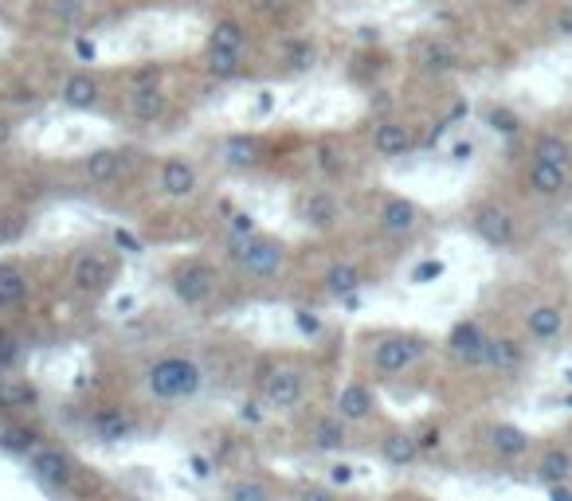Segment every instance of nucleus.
<instances>
[{
	"instance_id": "obj_1",
	"label": "nucleus",
	"mask_w": 572,
	"mask_h": 501,
	"mask_svg": "<svg viewBox=\"0 0 572 501\" xmlns=\"http://www.w3.org/2000/svg\"><path fill=\"white\" fill-rule=\"evenodd\" d=\"M142 392L149 404H161V408L192 404L204 392V365L192 353L165 349V353H157V357L145 361Z\"/></svg>"
},
{
	"instance_id": "obj_2",
	"label": "nucleus",
	"mask_w": 572,
	"mask_h": 501,
	"mask_svg": "<svg viewBox=\"0 0 572 501\" xmlns=\"http://www.w3.org/2000/svg\"><path fill=\"white\" fill-rule=\"evenodd\" d=\"M224 259L243 282H279L290 267V247L283 239L267 235V231H251V235H228L224 243Z\"/></svg>"
},
{
	"instance_id": "obj_3",
	"label": "nucleus",
	"mask_w": 572,
	"mask_h": 501,
	"mask_svg": "<svg viewBox=\"0 0 572 501\" xmlns=\"http://www.w3.org/2000/svg\"><path fill=\"white\" fill-rule=\"evenodd\" d=\"M431 353V341L412 329H384L365 337V368L373 380H400Z\"/></svg>"
},
{
	"instance_id": "obj_4",
	"label": "nucleus",
	"mask_w": 572,
	"mask_h": 501,
	"mask_svg": "<svg viewBox=\"0 0 572 501\" xmlns=\"http://www.w3.org/2000/svg\"><path fill=\"white\" fill-rule=\"evenodd\" d=\"M224 286H228L224 267L212 263V259L192 255V259H177V263L169 267V290H173V298H177L185 310H208V306L220 298Z\"/></svg>"
},
{
	"instance_id": "obj_5",
	"label": "nucleus",
	"mask_w": 572,
	"mask_h": 501,
	"mask_svg": "<svg viewBox=\"0 0 572 501\" xmlns=\"http://www.w3.org/2000/svg\"><path fill=\"white\" fill-rule=\"evenodd\" d=\"M255 392L271 411H294L302 408V400L310 392V372H306V365H298L290 357L263 361L259 372H255Z\"/></svg>"
},
{
	"instance_id": "obj_6",
	"label": "nucleus",
	"mask_w": 572,
	"mask_h": 501,
	"mask_svg": "<svg viewBox=\"0 0 572 501\" xmlns=\"http://www.w3.org/2000/svg\"><path fill=\"white\" fill-rule=\"evenodd\" d=\"M467 228L478 243H486L490 251H514L522 243V220L506 200H478L475 208L467 212Z\"/></svg>"
},
{
	"instance_id": "obj_7",
	"label": "nucleus",
	"mask_w": 572,
	"mask_h": 501,
	"mask_svg": "<svg viewBox=\"0 0 572 501\" xmlns=\"http://www.w3.org/2000/svg\"><path fill=\"white\" fill-rule=\"evenodd\" d=\"M28 474L48 490L55 498H71L79 478H83V466L75 462V455L67 447H55V443H40L32 455H28Z\"/></svg>"
},
{
	"instance_id": "obj_8",
	"label": "nucleus",
	"mask_w": 572,
	"mask_h": 501,
	"mask_svg": "<svg viewBox=\"0 0 572 501\" xmlns=\"http://www.w3.org/2000/svg\"><path fill=\"white\" fill-rule=\"evenodd\" d=\"M153 184H157L161 200H169V204H192L204 192V173L185 153H165L157 161V169H153Z\"/></svg>"
},
{
	"instance_id": "obj_9",
	"label": "nucleus",
	"mask_w": 572,
	"mask_h": 501,
	"mask_svg": "<svg viewBox=\"0 0 572 501\" xmlns=\"http://www.w3.org/2000/svg\"><path fill=\"white\" fill-rule=\"evenodd\" d=\"M294 220L306 231H314V235H330L345 220V204H341V196L334 188L314 184V188H302L294 196Z\"/></svg>"
},
{
	"instance_id": "obj_10",
	"label": "nucleus",
	"mask_w": 572,
	"mask_h": 501,
	"mask_svg": "<svg viewBox=\"0 0 572 501\" xmlns=\"http://www.w3.org/2000/svg\"><path fill=\"white\" fill-rule=\"evenodd\" d=\"M408 59H412V71L424 75V79H451L463 71V51L451 44L447 36H420L408 47Z\"/></svg>"
},
{
	"instance_id": "obj_11",
	"label": "nucleus",
	"mask_w": 572,
	"mask_h": 501,
	"mask_svg": "<svg viewBox=\"0 0 572 501\" xmlns=\"http://www.w3.org/2000/svg\"><path fill=\"white\" fill-rule=\"evenodd\" d=\"M373 224H377V231H381L384 239L408 243V239H416L424 231L428 212L416 200H408V196H381V204L373 212Z\"/></svg>"
},
{
	"instance_id": "obj_12",
	"label": "nucleus",
	"mask_w": 572,
	"mask_h": 501,
	"mask_svg": "<svg viewBox=\"0 0 572 501\" xmlns=\"http://www.w3.org/2000/svg\"><path fill=\"white\" fill-rule=\"evenodd\" d=\"M67 282H71V290H75L79 298H98V294L114 282V259H110V251H106V247L79 251V255L71 259Z\"/></svg>"
},
{
	"instance_id": "obj_13",
	"label": "nucleus",
	"mask_w": 572,
	"mask_h": 501,
	"mask_svg": "<svg viewBox=\"0 0 572 501\" xmlns=\"http://www.w3.org/2000/svg\"><path fill=\"white\" fill-rule=\"evenodd\" d=\"M522 188L525 196L533 200H565L572 188V165H557V161H541V157H529L522 169Z\"/></svg>"
},
{
	"instance_id": "obj_14",
	"label": "nucleus",
	"mask_w": 572,
	"mask_h": 501,
	"mask_svg": "<svg viewBox=\"0 0 572 501\" xmlns=\"http://www.w3.org/2000/svg\"><path fill=\"white\" fill-rule=\"evenodd\" d=\"M216 161L228 169V173H255L271 161V149H267V137L263 134H228L220 137L216 145Z\"/></svg>"
},
{
	"instance_id": "obj_15",
	"label": "nucleus",
	"mask_w": 572,
	"mask_h": 501,
	"mask_svg": "<svg viewBox=\"0 0 572 501\" xmlns=\"http://www.w3.org/2000/svg\"><path fill=\"white\" fill-rule=\"evenodd\" d=\"M126 161H130V149H118V145H102V149H91L75 161V173L83 188H110V184L122 181L126 173Z\"/></svg>"
},
{
	"instance_id": "obj_16",
	"label": "nucleus",
	"mask_w": 572,
	"mask_h": 501,
	"mask_svg": "<svg viewBox=\"0 0 572 501\" xmlns=\"http://www.w3.org/2000/svg\"><path fill=\"white\" fill-rule=\"evenodd\" d=\"M486 349H490V333L478 318H463L451 325L447 333V357L459 368H482L486 365Z\"/></svg>"
},
{
	"instance_id": "obj_17",
	"label": "nucleus",
	"mask_w": 572,
	"mask_h": 501,
	"mask_svg": "<svg viewBox=\"0 0 572 501\" xmlns=\"http://www.w3.org/2000/svg\"><path fill=\"white\" fill-rule=\"evenodd\" d=\"M334 411L349 423V427H365V423H373V419H377L381 400H377V392H373V384H369V380L353 376V380H345V384L337 388Z\"/></svg>"
},
{
	"instance_id": "obj_18",
	"label": "nucleus",
	"mask_w": 572,
	"mask_h": 501,
	"mask_svg": "<svg viewBox=\"0 0 572 501\" xmlns=\"http://www.w3.org/2000/svg\"><path fill=\"white\" fill-rule=\"evenodd\" d=\"M369 149H373L381 161H404V157L416 149V126H408V122L396 118V114L377 118L373 130H369Z\"/></svg>"
},
{
	"instance_id": "obj_19",
	"label": "nucleus",
	"mask_w": 572,
	"mask_h": 501,
	"mask_svg": "<svg viewBox=\"0 0 572 501\" xmlns=\"http://www.w3.org/2000/svg\"><path fill=\"white\" fill-rule=\"evenodd\" d=\"M87 431L98 443H126L138 435V415L130 408H118V404H95L87 411Z\"/></svg>"
},
{
	"instance_id": "obj_20",
	"label": "nucleus",
	"mask_w": 572,
	"mask_h": 501,
	"mask_svg": "<svg viewBox=\"0 0 572 501\" xmlns=\"http://www.w3.org/2000/svg\"><path fill=\"white\" fill-rule=\"evenodd\" d=\"M102 75L91 71V67H75V71H67L63 75V83H59V102L67 106V110H79V114H87V110H98L102 106Z\"/></svg>"
},
{
	"instance_id": "obj_21",
	"label": "nucleus",
	"mask_w": 572,
	"mask_h": 501,
	"mask_svg": "<svg viewBox=\"0 0 572 501\" xmlns=\"http://www.w3.org/2000/svg\"><path fill=\"white\" fill-rule=\"evenodd\" d=\"M529 365V349L522 337L514 333H490V349H486V372L502 376V380H518Z\"/></svg>"
},
{
	"instance_id": "obj_22",
	"label": "nucleus",
	"mask_w": 572,
	"mask_h": 501,
	"mask_svg": "<svg viewBox=\"0 0 572 501\" xmlns=\"http://www.w3.org/2000/svg\"><path fill=\"white\" fill-rule=\"evenodd\" d=\"M169 110H173V98H169V91H165V87L126 91V118H130L134 126L153 130V126H161V122L169 118Z\"/></svg>"
},
{
	"instance_id": "obj_23",
	"label": "nucleus",
	"mask_w": 572,
	"mask_h": 501,
	"mask_svg": "<svg viewBox=\"0 0 572 501\" xmlns=\"http://www.w3.org/2000/svg\"><path fill=\"white\" fill-rule=\"evenodd\" d=\"M522 329L533 345H553L565 333V310L557 302H533V306H525Z\"/></svg>"
},
{
	"instance_id": "obj_24",
	"label": "nucleus",
	"mask_w": 572,
	"mask_h": 501,
	"mask_svg": "<svg viewBox=\"0 0 572 501\" xmlns=\"http://www.w3.org/2000/svg\"><path fill=\"white\" fill-rule=\"evenodd\" d=\"M32 298V267L24 259H0V314L20 310Z\"/></svg>"
},
{
	"instance_id": "obj_25",
	"label": "nucleus",
	"mask_w": 572,
	"mask_h": 501,
	"mask_svg": "<svg viewBox=\"0 0 572 501\" xmlns=\"http://www.w3.org/2000/svg\"><path fill=\"white\" fill-rule=\"evenodd\" d=\"M44 404V392L28 376H0V415H32Z\"/></svg>"
},
{
	"instance_id": "obj_26",
	"label": "nucleus",
	"mask_w": 572,
	"mask_h": 501,
	"mask_svg": "<svg viewBox=\"0 0 572 501\" xmlns=\"http://www.w3.org/2000/svg\"><path fill=\"white\" fill-rule=\"evenodd\" d=\"M306 447L318 451V455H337L349 447V423L337 415V411H326V415H314V423L306 427Z\"/></svg>"
},
{
	"instance_id": "obj_27",
	"label": "nucleus",
	"mask_w": 572,
	"mask_h": 501,
	"mask_svg": "<svg viewBox=\"0 0 572 501\" xmlns=\"http://www.w3.org/2000/svg\"><path fill=\"white\" fill-rule=\"evenodd\" d=\"M377 455H381V462L392 466V470H408V466H416V462L424 458V451H420L416 431L392 427V431H384L381 439H377Z\"/></svg>"
},
{
	"instance_id": "obj_28",
	"label": "nucleus",
	"mask_w": 572,
	"mask_h": 501,
	"mask_svg": "<svg viewBox=\"0 0 572 501\" xmlns=\"http://www.w3.org/2000/svg\"><path fill=\"white\" fill-rule=\"evenodd\" d=\"M482 439H486V451L498 458V462H518V458H525L529 447H533L529 431L514 427V423H490V427L482 431Z\"/></svg>"
},
{
	"instance_id": "obj_29",
	"label": "nucleus",
	"mask_w": 572,
	"mask_h": 501,
	"mask_svg": "<svg viewBox=\"0 0 572 501\" xmlns=\"http://www.w3.org/2000/svg\"><path fill=\"white\" fill-rule=\"evenodd\" d=\"M44 443V431L36 423H28V415H4L0 419V451L16 458H28Z\"/></svg>"
},
{
	"instance_id": "obj_30",
	"label": "nucleus",
	"mask_w": 572,
	"mask_h": 501,
	"mask_svg": "<svg viewBox=\"0 0 572 501\" xmlns=\"http://www.w3.org/2000/svg\"><path fill=\"white\" fill-rule=\"evenodd\" d=\"M310 165H314V173H318L322 181H341V177H349L353 157L345 153V145H341L337 137H318V141L310 145Z\"/></svg>"
},
{
	"instance_id": "obj_31",
	"label": "nucleus",
	"mask_w": 572,
	"mask_h": 501,
	"mask_svg": "<svg viewBox=\"0 0 572 501\" xmlns=\"http://www.w3.org/2000/svg\"><path fill=\"white\" fill-rule=\"evenodd\" d=\"M204 47L212 51H236V55H251V28L239 20V16H216L208 36H204Z\"/></svg>"
},
{
	"instance_id": "obj_32",
	"label": "nucleus",
	"mask_w": 572,
	"mask_h": 501,
	"mask_svg": "<svg viewBox=\"0 0 572 501\" xmlns=\"http://www.w3.org/2000/svg\"><path fill=\"white\" fill-rule=\"evenodd\" d=\"M279 63L286 75H306L318 67V40L306 32H290L279 40Z\"/></svg>"
},
{
	"instance_id": "obj_33",
	"label": "nucleus",
	"mask_w": 572,
	"mask_h": 501,
	"mask_svg": "<svg viewBox=\"0 0 572 501\" xmlns=\"http://www.w3.org/2000/svg\"><path fill=\"white\" fill-rule=\"evenodd\" d=\"M251 67V55H236V51H212L204 47L200 51V71L212 79V83H239Z\"/></svg>"
},
{
	"instance_id": "obj_34",
	"label": "nucleus",
	"mask_w": 572,
	"mask_h": 501,
	"mask_svg": "<svg viewBox=\"0 0 572 501\" xmlns=\"http://www.w3.org/2000/svg\"><path fill=\"white\" fill-rule=\"evenodd\" d=\"M365 286V271L353 263V259H334L326 274H322V290L330 294V298H349V294H357Z\"/></svg>"
},
{
	"instance_id": "obj_35",
	"label": "nucleus",
	"mask_w": 572,
	"mask_h": 501,
	"mask_svg": "<svg viewBox=\"0 0 572 501\" xmlns=\"http://www.w3.org/2000/svg\"><path fill=\"white\" fill-rule=\"evenodd\" d=\"M224 501H279V490L263 474H236L224 486Z\"/></svg>"
},
{
	"instance_id": "obj_36",
	"label": "nucleus",
	"mask_w": 572,
	"mask_h": 501,
	"mask_svg": "<svg viewBox=\"0 0 572 501\" xmlns=\"http://www.w3.org/2000/svg\"><path fill=\"white\" fill-rule=\"evenodd\" d=\"M537 482L549 490V486H561L572 482V451L569 447H545V455L537 458Z\"/></svg>"
},
{
	"instance_id": "obj_37",
	"label": "nucleus",
	"mask_w": 572,
	"mask_h": 501,
	"mask_svg": "<svg viewBox=\"0 0 572 501\" xmlns=\"http://www.w3.org/2000/svg\"><path fill=\"white\" fill-rule=\"evenodd\" d=\"M529 157H541V161H557V165H572V137L557 134V130H541L533 137V149Z\"/></svg>"
},
{
	"instance_id": "obj_38",
	"label": "nucleus",
	"mask_w": 572,
	"mask_h": 501,
	"mask_svg": "<svg viewBox=\"0 0 572 501\" xmlns=\"http://www.w3.org/2000/svg\"><path fill=\"white\" fill-rule=\"evenodd\" d=\"M384 71H388V63H384L381 51L365 47V51H357V55H353V67H349V79H353V83H365V87L373 91V87H377V79H381Z\"/></svg>"
},
{
	"instance_id": "obj_39",
	"label": "nucleus",
	"mask_w": 572,
	"mask_h": 501,
	"mask_svg": "<svg viewBox=\"0 0 572 501\" xmlns=\"http://www.w3.org/2000/svg\"><path fill=\"white\" fill-rule=\"evenodd\" d=\"M165 75H169V67H165V63H157V59H149V63H138V67L126 75V87H130V91H142V87H165Z\"/></svg>"
},
{
	"instance_id": "obj_40",
	"label": "nucleus",
	"mask_w": 572,
	"mask_h": 501,
	"mask_svg": "<svg viewBox=\"0 0 572 501\" xmlns=\"http://www.w3.org/2000/svg\"><path fill=\"white\" fill-rule=\"evenodd\" d=\"M486 122H490L494 134H506V137H514L522 130V118H518L514 110H506V106H490V110H486Z\"/></svg>"
},
{
	"instance_id": "obj_41",
	"label": "nucleus",
	"mask_w": 572,
	"mask_h": 501,
	"mask_svg": "<svg viewBox=\"0 0 572 501\" xmlns=\"http://www.w3.org/2000/svg\"><path fill=\"white\" fill-rule=\"evenodd\" d=\"M290 501H349V498H341V494H337V490H330V486L302 482V486H294V490H290Z\"/></svg>"
},
{
	"instance_id": "obj_42",
	"label": "nucleus",
	"mask_w": 572,
	"mask_h": 501,
	"mask_svg": "<svg viewBox=\"0 0 572 501\" xmlns=\"http://www.w3.org/2000/svg\"><path fill=\"white\" fill-rule=\"evenodd\" d=\"M20 353H24V349H20V341H16V337H12V329L0 321V372H8V368L16 365V361H20Z\"/></svg>"
},
{
	"instance_id": "obj_43",
	"label": "nucleus",
	"mask_w": 572,
	"mask_h": 501,
	"mask_svg": "<svg viewBox=\"0 0 572 501\" xmlns=\"http://www.w3.org/2000/svg\"><path fill=\"white\" fill-rule=\"evenodd\" d=\"M553 36L572 40V0H565V4L553 12Z\"/></svg>"
},
{
	"instance_id": "obj_44",
	"label": "nucleus",
	"mask_w": 572,
	"mask_h": 501,
	"mask_svg": "<svg viewBox=\"0 0 572 501\" xmlns=\"http://www.w3.org/2000/svg\"><path fill=\"white\" fill-rule=\"evenodd\" d=\"M416 439H420V451H424V455H431V451H439V447H443V431H439L435 423H431V427H420V431H416Z\"/></svg>"
},
{
	"instance_id": "obj_45",
	"label": "nucleus",
	"mask_w": 572,
	"mask_h": 501,
	"mask_svg": "<svg viewBox=\"0 0 572 501\" xmlns=\"http://www.w3.org/2000/svg\"><path fill=\"white\" fill-rule=\"evenodd\" d=\"M251 231H259V228H255V220H251L247 212H236V216L228 220V235H251Z\"/></svg>"
},
{
	"instance_id": "obj_46",
	"label": "nucleus",
	"mask_w": 572,
	"mask_h": 501,
	"mask_svg": "<svg viewBox=\"0 0 572 501\" xmlns=\"http://www.w3.org/2000/svg\"><path fill=\"white\" fill-rule=\"evenodd\" d=\"M75 55H79L83 63H95V55H98L95 40H87V36H79V40H75Z\"/></svg>"
},
{
	"instance_id": "obj_47",
	"label": "nucleus",
	"mask_w": 572,
	"mask_h": 501,
	"mask_svg": "<svg viewBox=\"0 0 572 501\" xmlns=\"http://www.w3.org/2000/svg\"><path fill=\"white\" fill-rule=\"evenodd\" d=\"M498 4H502L506 12H514V16H522V12H533L541 0H498Z\"/></svg>"
},
{
	"instance_id": "obj_48",
	"label": "nucleus",
	"mask_w": 572,
	"mask_h": 501,
	"mask_svg": "<svg viewBox=\"0 0 572 501\" xmlns=\"http://www.w3.org/2000/svg\"><path fill=\"white\" fill-rule=\"evenodd\" d=\"M16 134V122L8 118V114H0V149H8V141Z\"/></svg>"
},
{
	"instance_id": "obj_49",
	"label": "nucleus",
	"mask_w": 572,
	"mask_h": 501,
	"mask_svg": "<svg viewBox=\"0 0 572 501\" xmlns=\"http://www.w3.org/2000/svg\"><path fill=\"white\" fill-rule=\"evenodd\" d=\"M439 274H443V263H424L412 278H416V282H428V278H439Z\"/></svg>"
},
{
	"instance_id": "obj_50",
	"label": "nucleus",
	"mask_w": 572,
	"mask_h": 501,
	"mask_svg": "<svg viewBox=\"0 0 572 501\" xmlns=\"http://www.w3.org/2000/svg\"><path fill=\"white\" fill-rule=\"evenodd\" d=\"M549 501H572V482H561V486H549Z\"/></svg>"
},
{
	"instance_id": "obj_51",
	"label": "nucleus",
	"mask_w": 572,
	"mask_h": 501,
	"mask_svg": "<svg viewBox=\"0 0 572 501\" xmlns=\"http://www.w3.org/2000/svg\"><path fill=\"white\" fill-rule=\"evenodd\" d=\"M471 153H475V145H471V141H459V145L451 149V157H455V161H467Z\"/></svg>"
},
{
	"instance_id": "obj_52",
	"label": "nucleus",
	"mask_w": 572,
	"mask_h": 501,
	"mask_svg": "<svg viewBox=\"0 0 572 501\" xmlns=\"http://www.w3.org/2000/svg\"><path fill=\"white\" fill-rule=\"evenodd\" d=\"M565 380H569V384H572V368H565Z\"/></svg>"
},
{
	"instance_id": "obj_53",
	"label": "nucleus",
	"mask_w": 572,
	"mask_h": 501,
	"mask_svg": "<svg viewBox=\"0 0 572 501\" xmlns=\"http://www.w3.org/2000/svg\"><path fill=\"white\" fill-rule=\"evenodd\" d=\"M118 501H142V498H130V494H126V498H118Z\"/></svg>"
},
{
	"instance_id": "obj_54",
	"label": "nucleus",
	"mask_w": 572,
	"mask_h": 501,
	"mask_svg": "<svg viewBox=\"0 0 572 501\" xmlns=\"http://www.w3.org/2000/svg\"><path fill=\"white\" fill-rule=\"evenodd\" d=\"M565 404H569V408H572V396H569V400H565Z\"/></svg>"
}]
</instances>
